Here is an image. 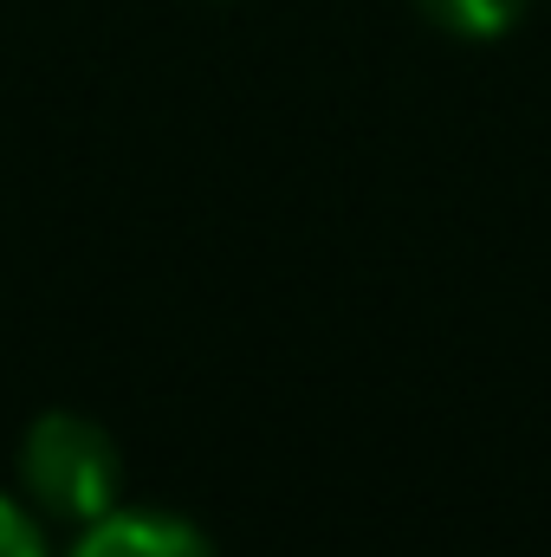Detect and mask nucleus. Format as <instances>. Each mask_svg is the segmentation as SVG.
Wrapping results in <instances>:
<instances>
[{"label":"nucleus","instance_id":"4","mask_svg":"<svg viewBox=\"0 0 551 557\" xmlns=\"http://www.w3.org/2000/svg\"><path fill=\"white\" fill-rule=\"evenodd\" d=\"M0 557H52L46 519L26 499H13V493H0Z\"/></svg>","mask_w":551,"mask_h":557},{"label":"nucleus","instance_id":"1","mask_svg":"<svg viewBox=\"0 0 551 557\" xmlns=\"http://www.w3.org/2000/svg\"><path fill=\"white\" fill-rule=\"evenodd\" d=\"M20 486L39 519L91 525L124 493V454L105 421L78 416V409H46V416H33L26 441H20Z\"/></svg>","mask_w":551,"mask_h":557},{"label":"nucleus","instance_id":"5","mask_svg":"<svg viewBox=\"0 0 551 557\" xmlns=\"http://www.w3.org/2000/svg\"><path fill=\"white\" fill-rule=\"evenodd\" d=\"M215 7H228V0H215Z\"/></svg>","mask_w":551,"mask_h":557},{"label":"nucleus","instance_id":"2","mask_svg":"<svg viewBox=\"0 0 551 557\" xmlns=\"http://www.w3.org/2000/svg\"><path fill=\"white\" fill-rule=\"evenodd\" d=\"M65 557H215L208 532L162 506H111L105 519L78 525Z\"/></svg>","mask_w":551,"mask_h":557},{"label":"nucleus","instance_id":"3","mask_svg":"<svg viewBox=\"0 0 551 557\" xmlns=\"http://www.w3.org/2000/svg\"><path fill=\"white\" fill-rule=\"evenodd\" d=\"M415 7L454 39H500V33H513L526 20L532 0H415Z\"/></svg>","mask_w":551,"mask_h":557}]
</instances>
